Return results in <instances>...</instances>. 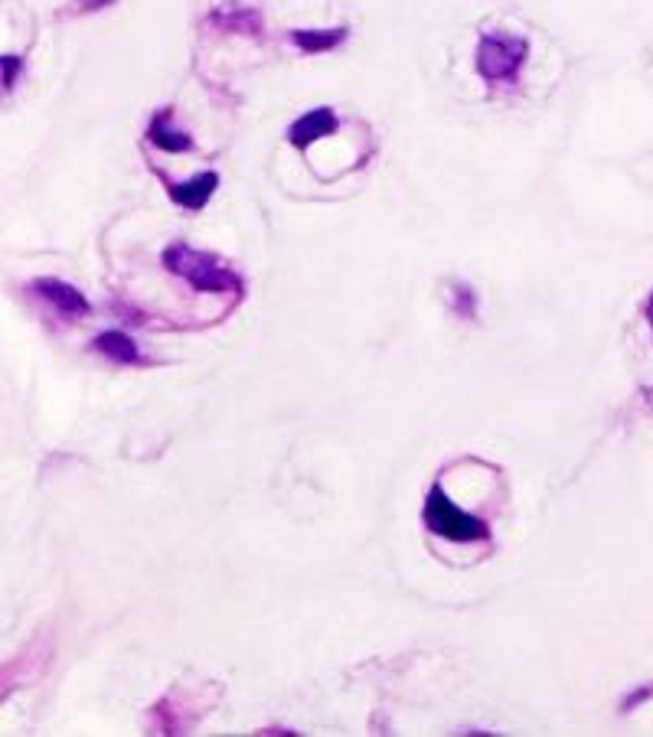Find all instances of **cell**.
<instances>
[{
    "label": "cell",
    "instance_id": "obj_12",
    "mask_svg": "<svg viewBox=\"0 0 653 737\" xmlns=\"http://www.w3.org/2000/svg\"><path fill=\"white\" fill-rule=\"evenodd\" d=\"M651 695H653V688H644V691H634V695H627V698H624V708H634L637 701H644V698H651Z\"/></svg>",
    "mask_w": 653,
    "mask_h": 737
},
{
    "label": "cell",
    "instance_id": "obj_11",
    "mask_svg": "<svg viewBox=\"0 0 653 737\" xmlns=\"http://www.w3.org/2000/svg\"><path fill=\"white\" fill-rule=\"evenodd\" d=\"M17 72H20V56H3V89L17 82Z\"/></svg>",
    "mask_w": 653,
    "mask_h": 737
},
{
    "label": "cell",
    "instance_id": "obj_1",
    "mask_svg": "<svg viewBox=\"0 0 653 737\" xmlns=\"http://www.w3.org/2000/svg\"><path fill=\"white\" fill-rule=\"evenodd\" d=\"M164 265H167V271H174L184 281H190V288H197V291H209V295H226V291L239 295L243 291V281L232 271H226L206 251H194V248L187 246H170L164 251Z\"/></svg>",
    "mask_w": 653,
    "mask_h": 737
},
{
    "label": "cell",
    "instance_id": "obj_13",
    "mask_svg": "<svg viewBox=\"0 0 653 737\" xmlns=\"http://www.w3.org/2000/svg\"><path fill=\"white\" fill-rule=\"evenodd\" d=\"M647 323H651V330H653V295H651V300H647Z\"/></svg>",
    "mask_w": 653,
    "mask_h": 737
},
{
    "label": "cell",
    "instance_id": "obj_9",
    "mask_svg": "<svg viewBox=\"0 0 653 737\" xmlns=\"http://www.w3.org/2000/svg\"><path fill=\"white\" fill-rule=\"evenodd\" d=\"M344 40H347L344 27H337V30H295L291 33V43L301 47L304 52H327L340 47Z\"/></svg>",
    "mask_w": 653,
    "mask_h": 737
},
{
    "label": "cell",
    "instance_id": "obj_5",
    "mask_svg": "<svg viewBox=\"0 0 653 737\" xmlns=\"http://www.w3.org/2000/svg\"><path fill=\"white\" fill-rule=\"evenodd\" d=\"M337 125H340V121H337V114H334L330 108H314L310 114H304V118H298V121L288 128V141H291L295 148H310L314 141L334 135Z\"/></svg>",
    "mask_w": 653,
    "mask_h": 737
},
{
    "label": "cell",
    "instance_id": "obj_8",
    "mask_svg": "<svg viewBox=\"0 0 653 737\" xmlns=\"http://www.w3.org/2000/svg\"><path fill=\"white\" fill-rule=\"evenodd\" d=\"M96 349H99L105 359L118 362V366H138L141 362V352H138V343L128 337V333H118V330H108L96 340Z\"/></svg>",
    "mask_w": 653,
    "mask_h": 737
},
{
    "label": "cell",
    "instance_id": "obj_3",
    "mask_svg": "<svg viewBox=\"0 0 653 737\" xmlns=\"http://www.w3.org/2000/svg\"><path fill=\"white\" fill-rule=\"evenodd\" d=\"M526 56H530V43L523 37L484 33L477 43V72L494 86H509L516 82Z\"/></svg>",
    "mask_w": 653,
    "mask_h": 737
},
{
    "label": "cell",
    "instance_id": "obj_10",
    "mask_svg": "<svg viewBox=\"0 0 653 737\" xmlns=\"http://www.w3.org/2000/svg\"><path fill=\"white\" fill-rule=\"evenodd\" d=\"M452 310L461 313V317H467V320L477 317V295H474L471 285H461V281L452 285Z\"/></svg>",
    "mask_w": 653,
    "mask_h": 737
},
{
    "label": "cell",
    "instance_id": "obj_4",
    "mask_svg": "<svg viewBox=\"0 0 653 737\" xmlns=\"http://www.w3.org/2000/svg\"><path fill=\"white\" fill-rule=\"evenodd\" d=\"M33 291L40 297H47L59 317H72V320H76V317H86V313H89V300L79 295L72 285H66V281L43 278V281H33Z\"/></svg>",
    "mask_w": 653,
    "mask_h": 737
},
{
    "label": "cell",
    "instance_id": "obj_7",
    "mask_svg": "<svg viewBox=\"0 0 653 737\" xmlns=\"http://www.w3.org/2000/svg\"><path fill=\"white\" fill-rule=\"evenodd\" d=\"M216 187H219V177L212 173V170H206L200 177H194V180H187V183H177V187H167L170 190V199L177 202V206H184V209H202L209 197L216 193Z\"/></svg>",
    "mask_w": 653,
    "mask_h": 737
},
{
    "label": "cell",
    "instance_id": "obj_2",
    "mask_svg": "<svg viewBox=\"0 0 653 737\" xmlns=\"http://www.w3.org/2000/svg\"><path fill=\"white\" fill-rule=\"evenodd\" d=\"M425 529L442 536L448 541H487L491 539V526L481 522L477 516L464 512L461 506H454L445 496L442 487H432L425 496V509H422Z\"/></svg>",
    "mask_w": 653,
    "mask_h": 737
},
{
    "label": "cell",
    "instance_id": "obj_6",
    "mask_svg": "<svg viewBox=\"0 0 653 737\" xmlns=\"http://www.w3.org/2000/svg\"><path fill=\"white\" fill-rule=\"evenodd\" d=\"M148 141H151L154 148L167 150V153H187V150H194V138L174 128L170 111H157V114H154L151 125H148Z\"/></svg>",
    "mask_w": 653,
    "mask_h": 737
}]
</instances>
